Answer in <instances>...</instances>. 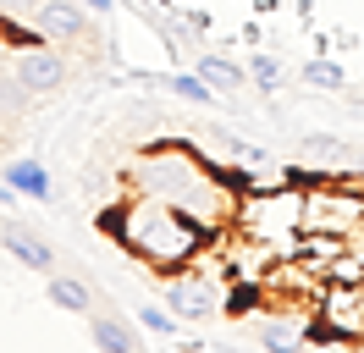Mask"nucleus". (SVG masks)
Segmentation results:
<instances>
[{
  "label": "nucleus",
  "mask_w": 364,
  "mask_h": 353,
  "mask_svg": "<svg viewBox=\"0 0 364 353\" xmlns=\"http://www.w3.org/2000/svg\"><path fill=\"white\" fill-rule=\"evenodd\" d=\"M0 248H6L11 260H23L28 270H39V276H50V265H55V248H50L33 226H23V221H0Z\"/></svg>",
  "instance_id": "nucleus-9"
},
{
  "label": "nucleus",
  "mask_w": 364,
  "mask_h": 353,
  "mask_svg": "<svg viewBox=\"0 0 364 353\" xmlns=\"http://www.w3.org/2000/svg\"><path fill=\"white\" fill-rule=\"evenodd\" d=\"M160 304L171 309L182 326H205V320L221 315V287L210 282L205 270L182 265V270H166V282H160Z\"/></svg>",
  "instance_id": "nucleus-6"
},
{
  "label": "nucleus",
  "mask_w": 364,
  "mask_h": 353,
  "mask_svg": "<svg viewBox=\"0 0 364 353\" xmlns=\"http://www.w3.org/2000/svg\"><path fill=\"white\" fill-rule=\"evenodd\" d=\"M50 304L67 309V315H89V309H94V293L77 282V276H50Z\"/></svg>",
  "instance_id": "nucleus-13"
},
{
  "label": "nucleus",
  "mask_w": 364,
  "mask_h": 353,
  "mask_svg": "<svg viewBox=\"0 0 364 353\" xmlns=\"http://www.w3.org/2000/svg\"><path fill=\"white\" fill-rule=\"evenodd\" d=\"M249 83L259 88V94H276V88L287 83V66L276 61V56H265V50H254L249 56Z\"/></svg>",
  "instance_id": "nucleus-15"
},
{
  "label": "nucleus",
  "mask_w": 364,
  "mask_h": 353,
  "mask_svg": "<svg viewBox=\"0 0 364 353\" xmlns=\"http://www.w3.org/2000/svg\"><path fill=\"white\" fill-rule=\"evenodd\" d=\"M232 232L254 243H271L276 254H287L293 238L304 232V182H271V188H243L232 210Z\"/></svg>",
  "instance_id": "nucleus-3"
},
{
  "label": "nucleus",
  "mask_w": 364,
  "mask_h": 353,
  "mask_svg": "<svg viewBox=\"0 0 364 353\" xmlns=\"http://www.w3.org/2000/svg\"><path fill=\"white\" fill-rule=\"evenodd\" d=\"M89 337H94V348H111V353L138 348V331L127 326L122 315H111V309H100V315L89 309Z\"/></svg>",
  "instance_id": "nucleus-11"
},
{
  "label": "nucleus",
  "mask_w": 364,
  "mask_h": 353,
  "mask_svg": "<svg viewBox=\"0 0 364 353\" xmlns=\"http://www.w3.org/2000/svg\"><path fill=\"white\" fill-rule=\"evenodd\" d=\"M304 342H364V282H326L304 315Z\"/></svg>",
  "instance_id": "nucleus-5"
},
{
  "label": "nucleus",
  "mask_w": 364,
  "mask_h": 353,
  "mask_svg": "<svg viewBox=\"0 0 364 353\" xmlns=\"http://www.w3.org/2000/svg\"><path fill=\"white\" fill-rule=\"evenodd\" d=\"M0 127H6V110H0Z\"/></svg>",
  "instance_id": "nucleus-20"
},
{
  "label": "nucleus",
  "mask_w": 364,
  "mask_h": 353,
  "mask_svg": "<svg viewBox=\"0 0 364 353\" xmlns=\"http://www.w3.org/2000/svg\"><path fill=\"white\" fill-rule=\"evenodd\" d=\"M11 66H17V78H23V88L33 100H45V94H55V88L67 83V56H61L55 44H45V39L11 44Z\"/></svg>",
  "instance_id": "nucleus-7"
},
{
  "label": "nucleus",
  "mask_w": 364,
  "mask_h": 353,
  "mask_svg": "<svg viewBox=\"0 0 364 353\" xmlns=\"http://www.w3.org/2000/svg\"><path fill=\"white\" fill-rule=\"evenodd\" d=\"M166 88H171V94H182L188 105H215V100H221V94H215L199 72H171V78H166Z\"/></svg>",
  "instance_id": "nucleus-17"
},
{
  "label": "nucleus",
  "mask_w": 364,
  "mask_h": 353,
  "mask_svg": "<svg viewBox=\"0 0 364 353\" xmlns=\"http://www.w3.org/2000/svg\"><path fill=\"white\" fill-rule=\"evenodd\" d=\"M122 182H127V194H149V199L177 204L182 216H193L205 232H215V238L232 226V210H237V182H232V172H215L210 160L193 154V144H177V138L138 149L133 160H127Z\"/></svg>",
  "instance_id": "nucleus-1"
},
{
  "label": "nucleus",
  "mask_w": 364,
  "mask_h": 353,
  "mask_svg": "<svg viewBox=\"0 0 364 353\" xmlns=\"http://www.w3.org/2000/svg\"><path fill=\"white\" fill-rule=\"evenodd\" d=\"M33 33L45 44H83L89 39V17L72 0H39L33 6Z\"/></svg>",
  "instance_id": "nucleus-8"
},
{
  "label": "nucleus",
  "mask_w": 364,
  "mask_h": 353,
  "mask_svg": "<svg viewBox=\"0 0 364 353\" xmlns=\"http://www.w3.org/2000/svg\"><path fill=\"white\" fill-rule=\"evenodd\" d=\"M83 6H94V11H111L116 0H83Z\"/></svg>",
  "instance_id": "nucleus-19"
},
{
  "label": "nucleus",
  "mask_w": 364,
  "mask_h": 353,
  "mask_svg": "<svg viewBox=\"0 0 364 353\" xmlns=\"http://www.w3.org/2000/svg\"><path fill=\"white\" fill-rule=\"evenodd\" d=\"M304 232H331V238H359L364 232V188L342 172L304 176Z\"/></svg>",
  "instance_id": "nucleus-4"
},
{
  "label": "nucleus",
  "mask_w": 364,
  "mask_h": 353,
  "mask_svg": "<svg viewBox=\"0 0 364 353\" xmlns=\"http://www.w3.org/2000/svg\"><path fill=\"white\" fill-rule=\"evenodd\" d=\"M105 232H111L138 265H149V270H182V265L205 260L215 232H205L193 216H182L177 204H166V199H149V194H127L116 199L111 210H105Z\"/></svg>",
  "instance_id": "nucleus-2"
},
{
  "label": "nucleus",
  "mask_w": 364,
  "mask_h": 353,
  "mask_svg": "<svg viewBox=\"0 0 364 353\" xmlns=\"http://www.w3.org/2000/svg\"><path fill=\"white\" fill-rule=\"evenodd\" d=\"M138 326H144V331H155V337H177L182 320H177V315H171L166 304H138Z\"/></svg>",
  "instance_id": "nucleus-18"
},
{
  "label": "nucleus",
  "mask_w": 364,
  "mask_h": 353,
  "mask_svg": "<svg viewBox=\"0 0 364 353\" xmlns=\"http://www.w3.org/2000/svg\"><path fill=\"white\" fill-rule=\"evenodd\" d=\"M193 72H199V78H205L210 88H215V94H237V88L249 83V66H237V61H227V56H199V61H193Z\"/></svg>",
  "instance_id": "nucleus-12"
},
{
  "label": "nucleus",
  "mask_w": 364,
  "mask_h": 353,
  "mask_svg": "<svg viewBox=\"0 0 364 353\" xmlns=\"http://www.w3.org/2000/svg\"><path fill=\"white\" fill-rule=\"evenodd\" d=\"M298 78H304L309 88H320V94H337V88L348 83V66H342V61H331V56H309Z\"/></svg>",
  "instance_id": "nucleus-14"
},
{
  "label": "nucleus",
  "mask_w": 364,
  "mask_h": 353,
  "mask_svg": "<svg viewBox=\"0 0 364 353\" xmlns=\"http://www.w3.org/2000/svg\"><path fill=\"white\" fill-rule=\"evenodd\" d=\"M304 154H309V160H320V166H348V160H353V144L326 138V132H309V138H304Z\"/></svg>",
  "instance_id": "nucleus-16"
},
{
  "label": "nucleus",
  "mask_w": 364,
  "mask_h": 353,
  "mask_svg": "<svg viewBox=\"0 0 364 353\" xmlns=\"http://www.w3.org/2000/svg\"><path fill=\"white\" fill-rule=\"evenodd\" d=\"M6 188H17V194L33 199V204H50V199H55V182H50V172L39 160H11V166H6Z\"/></svg>",
  "instance_id": "nucleus-10"
}]
</instances>
